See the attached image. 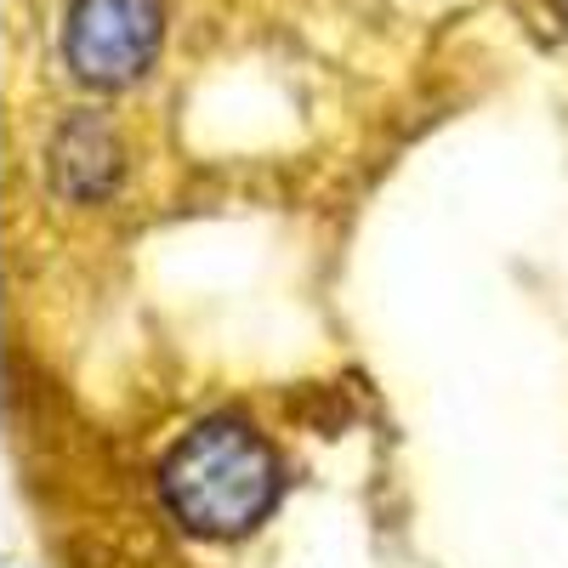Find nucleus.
Masks as SVG:
<instances>
[{
	"label": "nucleus",
	"mask_w": 568,
	"mask_h": 568,
	"mask_svg": "<svg viewBox=\"0 0 568 568\" xmlns=\"http://www.w3.org/2000/svg\"><path fill=\"white\" fill-rule=\"evenodd\" d=\"M546 7H551V18H557V23L568 29V0H546Z\"/></svg>",
	"instance_id": "obj_4"
},
{
	"label": "nucleus",
	"mask_w": 568,
	"mask_h": 568,
	"mask_svg": "<svg viewBox=\"0 0 568 568\" xmlns=\"http://www.w3.org/2000/svg\"><path fill=\"white\" fill-rule=\"evenodd\" d=\"M45 176H52L58 200L69 205H103L120 176H125V149H120V131L103 114H69L52 142H45Z\"/></svg>",
	"instance_id": "obj_3"
},
{
	"label": "nucleus",
	"mask_w": 568,
	"mask_h": 568,
	"mask_svg": "<svg viewBox=\"0 0 568 568\" xmlns=\"http://www.w3.org/2000/svg\"><path fill=\"white\" fill-rule=\"evenodd\" d=\"M278 455L240 415H205L160 460V500L187 535L240 540L278 506Z\"/></svg>",
	"instance_id": "obj_1"
},
{
	"label": "nucleus",
	"mask_w": 568,
	"mask_h": 568,
	"mask_svg": "<svg viewBox=\"0 0 568 568\" xmlns=\"http://www.w3.org/2000/svg\"><path fill=\"white\" fill-rule=\"evenodd\" d=\"M58 52L85 91H131L165 52V0H69Z\"/></svg>",
	"instance_id": "obj_2"
}]
</instances>
